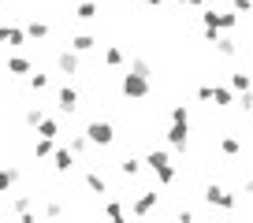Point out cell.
<instances>
[{
	"instance_id": "obj_2",
	"label": "cell",
	"mask_w": 253,
	"mask_h": 223,
	"mask_svg": "<svg viewBox=\"0 0 253 223\" xmlns=\"http://www.w3.org/2000/svg\"><path fill=\"white\" fill-rule=\"evenodd\" d=\"M201 23L212 26V30H235V26H238V11H235V8H231V11L205 8V11H201Z\"/></svg>"
},
{
	"instance_id": "obj_35",
	"label": "cell",
	"mask_w": 253,
	"mask_h": 223,
	"mask_svg": "<svg viewBox=\"0 0 253 223\" xmlns=\"http://www.w3.org/2000/svg\"><path fill=\"white\" fill-rule=\"evenodd\" d=\"M246 193H253V175H250V179H246Z\"/></svg>"
},
{
	"instance_id": "obj_37",
	"label": "cell",
	"mask_w": 253,
	"mask_h": 223,
	"mask_svg": "<svg viewBox=\"0 0 253 223\" xmlns=\"http://www.w3.org/2000/svg\"><path fill=\"white\" fill-rule=\"evenodd\" d=\"M4 37H8V26H0V41H4Z\"/></svg>"
},
{
	"instance_id": "obj_13",
	"label": "cell",
	"mask_w": 253,
	"mask_h": 223,
	"mask_svg": "<svg viewBox=\"0 0 253 223\" xmlns=\"http://www.w3.org/2000/svg\"><path fill=\"white\" fill-rule=\"evenodd\" d=\"M119 171H123L126 179H134L138 171H142V160H138V156H123V160H119Z\"/></svg>"
},
{
	"instance_id": "obj_10",
	"label": "cell",
	"mask_w": 253,
	"mask_h": 223,
	"mask_svg": "<svg viewBox=\"0 0 253 223\" xmlns=\"http://www.w3.org/2000/svg\"><path fill=\"white\" fill-rule=\"evenodd\" d=\"M56 104H60V112H67V115H71V112L79 108V93H75L71 86H63L60 93H56Z\"/></svg>"
},
{
	"instance_id": "obj_14",
	"label": "cell",
	"mask_w": 253,
	"mask_h": 223,
	"mask_svg": "<svg viewBox=\"0 0 253 223\" xmlns=\"http://www.w3.org/2000/svg\"><path fill=\"white\" fill-rule=\"evenodd\" d=\"M8 71H11V74H30L34 67H30V60H26V56H11V60H8Z\"/></svg>"
},
{
	"instance_id": "obj_4",
	"label": "cell",
	"mask_w": 253,
	"mask_h": 223,
	"mask_svg": "<svg viewBox=\"0 0 253 223\" xmlns=\"http://www.w3.org/2000/svg\"><path fill=\"white\" fill-rule=\"evenodd\" d=\"M86 138H89V142H93V145H101V149H104V145H112V142H116V130H112V123H89V127H86Z\"/></svg>"
},
{
	"instance_id": "obj_17",
	"label": "cell",
	"mask_w": 253,
	"mask_h": 223,
	"mask_svg": "<svg viewBox=\"0 0 253 223\" xmlns=\"http://www.w3.org/2000/svg\"><path fill=\"white\" fill-rule=\"evenodd\" d=\"M212 101L220 104V108H227V104H235V93H231L227 86H212Z\"/></svg>"
},
{
	"instance_id": "obj_12",
	"label": "cell",
	"mask_w": 253,
	"mask_h": 223,
	"mask_svg": "<svg viewBox=\"0 0 253 223\" xmlns=\"http://www.w3.org/2000/svg\"><path fill=\"white\" fill-rule=\"evenodd\" d=\"M15 183H19V171H15V167H0V193H8Z\"/></svg>"
},
{
	"instance_id": "obj_16",
	"label": "cell",
	"mask_w": 253,
	"mask_h": 223,
	"mask_svg": "<svg viewBox=\"0 0 253 223\" xmlns=\"http://www.w3.org/2000/svg\"><path fill=\"white\" fill-rule=\"evenodd\" d=\"M86 186L97 193V197H101V193H108V183H104V175H97V171H89V175H86Z\"/></svg>"
},
{
	"instance_id": "obj_11",
	"label": "cell",
	"mask_w": 253,
	"mask_h": 223,
	"mask_svg": "<svg viewBox=\"0 0 253 223\" xmlns=\"http://www.w3.org/2000/svg\"><path fill=\"white\" fill-rule=\"evenodd\" d=\"M71 48H75V52H93V48H97V37H89V34H79V37H71Z\"/></svg>"
},
{
	"instance_id": "obj_22",
	"label": "cell",
	"mask_w": 253,
	"mask_h": 223,
	"mask_svg": "<svg viewBox=\"0 0 253 223\" xmlns=\"http://www.w3.org/2000/svg\"><path fill=\"white\" fill-rule=\"evenodd\" d=\"M216 48H220V56H235L238 52V41L235 37H216Z\"/></svg>"
},
{
	"instance_id": "obj_25",
	"label": "cell",
	"mask_w": 253,
	"mask_h": 223,
	"mask_svg": "<svg viewBox=\"0 0 253 223\" xmlns=\"http://www.w3.org/2000/svg\"><path fill=\"white\" fill-rule=\"evenodd\" d=\"M41 119H45V112H41V108H26L23 112V123H26V127H38Z\"/></svg>"
},
{
	"instance_id": "obj_29",
	"label": "cell",
	"mask_w": 253,
	"mask_h": 223,
	"mask_svg": "<svg viewBox=\"0 0 253 223\" xmlns=\"http://www.w3.org/2000/svg\"><path fill=\"white\" fill-rule=\"evenodd\" d=\"M86 149H89V138L86 134H75L71 138V152H86Z\"/></svg>"
},
{
	"instance_id": "obj_5",
	"label": "cell",
	"mask_w": 253,
	"mask_h": 223,
	"mask_svg": "<svg viewBox=\"0 0 253 223\" xmlns=\"http://www.w3.org/2000/svg\"><path fill=\"white\" fill-rule=\"evenodd\" d=\"M168 145H171L175 152H186V145H190V123H171V127H168Z\"/></svg>"
},
{
	"instance_id": "obj_6",
	"label": "cell",
	"mask_w": 253,
	"mask_h": 223,
	"mask_svg": "<svg viewBox=\"0 0 253 223\" xmlns=\"http://www.w3.org/2000/svg\"><path fill=\"white\" fill-rule=\"evenodd\" d=\"M153 208H157V190H142V197L130 201V205H126V212H130V216H149Z\"/></svg>"
},
{
	"instance_id": "obj_15",
	"label": "cell",
	"mask_w": 253,
	"mask_h": 223,
	"mask_svg": "<svg viewBox=\"0 0 253 223\" xmlns=\"http://www.w3.org/2000/svg\"><path fill=\"white\" fill-rule=\"evenodd\" d=\"M220 152L223 156H238V152H242V142H238V138H220Z\"/></svg>"
},
{
	"instance_id": "obj_31",
	"label": "cell",
	"mask_w": 253,
	"mask_h": 223,
	"mask_svg": "<svg viewBox=\"0 0 253 223\" xmlns=\"http://www.w3.org/2000/svg\"><path fill=\"white\" fill-rule=\"evenodd\" d=\"M45 86H48V74H30V89H38V93H41Z\"/></svg>"
},
{
	"instance_id": "obj_28",
	"label": "cell",
	"mask_w": 253,
	"mask_h": 223,
	"mask_svg": "<svg viewBox=\"0 0 253 223\" xmlns=\"http://www.w3.org/2000/svg\"><path fill=\"white\" fill-rule=\"evenodd\" d=\"M171 123H190V112H186V104H175V108H171Z\"/></svg>"
},
{
	"instance_id": "obj_26",
	"label": "cell",
	"mask_w": 253,
	"mask_h": 223,
	"mask_svg": "<svg viewBox=\"0 0 253 223\" xmlns=\"http://www.w3.org/2000/svg\"><path fill=\"white\" fill-rule=\"evenodd\" d=\"M104 216H112V220H126V208L119 205V201H108V205H104Z\"/></svg>"
},
{
	"instance_id": "obj_36",
	"label": "cell",
	"mask_w": 253,
	"mask_h": 223,
	"mask_svg": "<svg viewBox=\"0 0 253 223\" xmlns=\"http://www.w3.org/2000/svg\"><path fill=\"white\" fill-rule=\"evenodd\" d=\"M145 4H149V8H160V4H164V0H145Z\"/></svg>"
},
{
	"instance_id": "obj_9",
	"label": "cell",
	"mask_w": 253,
	"mask_h": 223,
	"mask_svg": "<svg viewBox=\"0 0 253 223\" xmlns=\"http://www.w3.org/2000/svg\"><path fill=\"white\" fill-rule=\"evenodd\" d=\"M52 167L60 171V175H67V171L75 167V152L67 149V145H56V149H52Z\"/></svg>"
},
{
	"instance_id": "obj_34",
	"label": "cell",
	"mask_w": 253,
	"mask_h": 223,
	"mask_svg": "<svg viewBox=\"0 0 253 223\" xmlns=\"http://www.w3.org/2000/svg\"><path fill=\"white\" fill-rule=\"evenodd\" d=\"M190 8H205V0H186Z\"/></svg>"
},
{
	"instance_id": "obj_32",
	"label": "cell",
	"mask_w": 253,
	"mask_h": 223,
	"mask_svg": "<svg viewBox=\"0 0 253 223\" xmlns=\"http://www.w3.org/2000/svg\"><path fill=\"white\" fill-rule=\"evenodd\" d=\"M130 71H138V74H153V71H149V64H145V60H130Z\"/></svg>"
},
{
	"instance_id": "obj_7",
	"label": "cell",
	"mask_w": 253,
	"mask_h": 223,
	"mask_svg": "<svg viewBox=\"0 0 253 223\" xmlns=\"http://www.w3.org/2000/svg\"><path fill=\"white\" fill-rule=\"evenodd\" d=\"M56 67H60V74H67V78H71V74L82 71V60H79V52H75V48H63V52L56 56Z\"/></svg>"
},
{
	"instance_id": "obj_27",
	"label": "cell",
	"mask_w": 253,
	"mask_h": 223,
	"mask_svg": "<svg viewBox=\"0 0 253 223\" xmlns=\"http://www.w3.org/2000/svg\"><path fill=\"white\" fill-rule=\"evenodd\" d=\"M26 37H48V26L45 23H26Z\"/></svg>"
},
{
	"instance_id": "obj_24",
	"label": "cell",
	"mask_w": 253,
	"mask_h": 223,
	"mask_svg": "<svg viewBox=\"0 0 253 223\" xmlns=\"http://www.w3.org/2000/svg\"><path fill=\"white\" fill-rule=\"evenodd\" d=\"M250 74H231V89H238V93H250Z\"/></svg>"
},
{
	"instance_id": "obj_3",
	"label": "cell",
	"mask_w": 253,
	"mask_h": 223,
	"mask_svg": "<svg viewBox=\"0 0 253 223\" xmlns=\"http://www.w3.org/2000/svg\"><path fill=\"white\" fill-rule=\"evenodd\" d=\"M123 97H130V101H142L145 93H149V74H138V71H130V74H123Z\"/></svg>"
},
{
	"instance_id": "obj_23",
	"label": "cell",
	"mask_w": 253,
	"mask_h": 223,
	"mask_svg": "<svg viewBox=\"0 0 253 223\" xmlns=\"http://www.w3.org/2000/svg\"><path fill=\"white\" fill-rule=\"evenodd\" d=\"M4 41H8V45H23L26 41V26H8V37Z\"/></svg>"
},
{
	"instance_id": "obj_8",
	"label": "cell",
	"mask_w": 253,
	"mask_h": 223,
	"mask_svg": "<svg viewBox=\"0 0 253 223\" xmlns=\"http://www.w3.org/2000/svg\"><path fill=\"white\" fill-rule=\"evenodd\" d=\"M205 201H209L212 208H235V193H227L223 186H216V183L205 190Z\"/></svg>"
},
{
	"instance_id": "obj_1",
	"label": "cell",
	"mask_w": 253,
	"mask_h": 223,
	"mask_svg": "<svg viewBox=\"0 0 253 223\" xmlns=\"http://www.w3.org/2000/svg\"><path fill=\"white\" fill-rule=\"evenodd\" d=\"M145 164H149V171L157 175L160 186H171L175 183V167H171V156H168L164 149H153L149 156H145Z\"/></svg>"
},
{
	"instance_id": "obj_18",
	"label": "cell",
	"mask_w": 253,
	"mask_h": 223,
	"mask_svg": "<svg viewBox=\"0 0 253 223\" xmlns=\"http://www.w3.org/2000/svg\"><path fill=\"white\" fill-rule=\"evenodd\" d=\"M75 15H79L82 23H93V19H97V4H93V0H82V4H79V11H75Z\"/></svg>"
},
{
	"instance_id": "obj_19",
	"label": "cell",
	"mask_w": 253,
	"mask_h": 223,
	"mask_svg": "<svg viewBox=\"0 0 253 223\" xmlns=\"http://www.w3.org/2000/svg\"><path fill=\"white\" fill-rule=\"evenodd\" d=\"M38 134H41V138H56V134H60V123H56V119H48V115H45V119L38 123Z\"/></svg>"
},
{
	"instance_id": "obj_20",
	"label": "cell",
	"mask_w": 253,
	"mask_h": 223,
	"mask_svg": "<svg viewBox=\"0 0 253 223\" xmlns=\"http://www.w3.org/2000/svg\"><path fill=\"white\" fill-rule=\"evenodd\" d=\"M104 64H108V67H119V64H123V48H119V45H108V48H104Z\"/></svg>"
},
{
	"instance_id": "obj_30",
	"label": "cell",
	"mask_w": 253,
	"mask_h": 223,
	"mask_svg": "<svg viewBox=\"0 0 253 223\" xmlns=\"http://www.w3.org/2000/svg\"><path fill=\"white\" fill-rule=\"evenodd\" d=\"M231 8H235L238 15H250V11H253V0H231Z\"/></svg>"
},
{
	"instance_id": "obj_33",
	"label": "cell",
	"mask_w": 253,
	"mask_h": 223,
	"mask_svg": "<svg viewBox=\"0 0 253 223\" xmlns=\"http://www.w3.org/2000/svg\"><path fill=\"white\" fill-rule=\"evenodd\" d=\"M198 101H205V104H212V86H201V89H198Z\"/></svg>"
},
{
	"instance_id": "obj_21",
	"label": "cell",
	"mask_w": 253,
	"mask_h": 223,
	"mask_svg": "<svg viewBox=\"0 0 253 223\" xmlns=\"http://www.w3.org/2000/svg\"><path fill=\"white\" fill-rule=\"evenodd\" d=\"M52 149H56V138H41L38 145H34V152H38V160H45V156H52Z\"/></svg>"
}]
</instances>
